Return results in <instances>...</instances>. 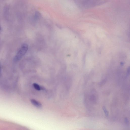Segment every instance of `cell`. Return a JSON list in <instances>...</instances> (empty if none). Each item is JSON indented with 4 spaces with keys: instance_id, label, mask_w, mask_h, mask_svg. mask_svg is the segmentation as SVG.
I'll use <instances>...</instances> for the list:
<instances>
[{
    "instance_id": "obj_1",
    "label": "cell",
    "mask_w": 130,
    "mask_h": 130,
    "mask_svg": "<svg viewBox=\"0 0 130 130\" xmlns=\"http://www.w3.org/2000/svg\"><path fill=\"white\" fill-rule=\"evenodd\" d=\"M104 1L82 0L78 2L79 6L83 9H87L101 5L105 3Z\"/></svg>"
},
{
    "instance_id": "obj_4",
    "label": "cell",
    "mask_w": 130,
    "mask_h": 130,
    "mask_svg": "<svg viewBox=\"0 0 130 130\" xmlns=\"http://www.w3.org/2000/svg\"><path fill=\"white\" fill-rule=\"evenodd\" d=\"M33 86L35 89L37 90H40L41 89V87L37 83H34L33 84Z\"/></svg>"
},
{
    "instance_id": "obj_3",
    "label": "cell",
    "mask_w": 130,
    "mask_h": 130,
    "mask_svg": "<svg viewBox=\"0 0 130 130\" xmlns=\"http://www.w3.org/2000/svg\"><path fill=\"white\" fill-rule=\"evenodd\" d=\"M32 104L36 107L41 109L42 107V105L41 103L34 99H31L30 100Z\"/></svg>"
},
{
    "instance_id": "obj_5",
    "label": "cell",
    "mask_w": 130,
    "mask_h": 130,
    "mask_svg": "<svg viewBox=\"0 0 130 130\" xmlns=\"http://www.w3.org/2000/svg\"><path fill=\"white\" fill-rule=\"evenodd\" d=\"M1 72H2V70H1V64L0 62V77L1 75Z\"/></svg>"
},
{
    "instance_id": "obj_2",
    "label": "cell",
    "mask_w": 130,
    "mask_h": 130,
    "mask_svg": "<svg viewBox=\"0 0 130 130\" xmlns=\"http://www.w3.org/2000/svg\"><path fill=\"white\" fill-rule=\"evenodd\" d=\"M28 48V46L27 44H23L14 56L13 59L14 61H17L21 59L27 52Z\"/></svg>"
},
{
    "instance_id": "obj_6",
    "label": "cell",
    "mask_w": 130,
    "mask_h": 130,
    "mask_svg": "<svg viewBox=\"0 0 130 130\" xmlns=\"http://www.w3.org/2000/svg\"><path fill=\"white\" fill-rule=\"evenodd\" d=\"M1 27L0 25V31L1 30Z\"/></svg>"
}]
</instances>
